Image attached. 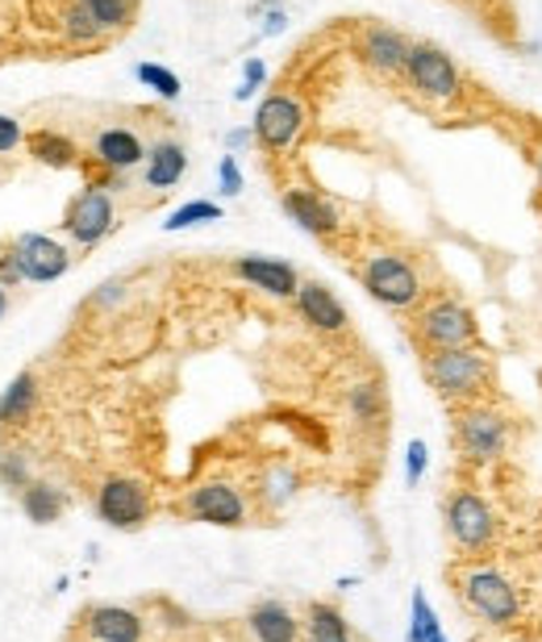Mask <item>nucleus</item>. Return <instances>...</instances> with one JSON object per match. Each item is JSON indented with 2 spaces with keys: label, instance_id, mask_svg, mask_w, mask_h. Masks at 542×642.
I'll use <instances>...</instances> for the list:
<instances>
[{
  "label": "nucleus",
  "instance_id": "obj_21",
  "mask_svg": "<svg viewBox=\"0 0 542 642\" xmlns=\"http://www.w3.org/2000/svg\"><path fill=\"white\" fill-rule=\"evenodd\" d=\"M21 509H25V518L34 521V526H50V521L63 518V493L50 488V484H42V480H30L21 488Z\"/></svg>",
  "mask_w": 542,
  "mask_h": 642
},
{
  "label": "nucleus",
  "instance_id": "obj_17",
  "mask_svg": "<svg viewBox=\"0 0 542 642\" xmlns=\"http://www.w3.org/2000/svg\"><path fill=\"white\" fill-rule=\"evenodd\" d=\"M284 209H289V217L296 222L301 229H309V234H317V238H330V234H338V213H334L317 192H301V188H292V192H284Z\"/></svg>",
  "mask_w": 542,
  "mask_h": 642
},
{
  "label": "nucleus",
  "instance_id": "obj_29",
  "mask_svg": "<svg viewBox=\"0 0 542 642\" xmlns=\"http://www.w3.org/2000/svg\"><path fill=\"white\" fill-rule=\"evenodd\" d=\"M67 34H71V38H80V42H92V38H101V30H97V21H92V13H88V4H71V9H67Z\"/></svg>",
  "mask_w": 542,
  "mask_h": 642
},
{
  "label": "nucleus",
  "instance_id": "obj_6",
  "mask_svg": "<svg viewBox=\"0 0 542 642\" xmlns=\"http://www.w3.org/2000/svg\"><path fill=\"white\" fill-rule=\"evenodd\" d=\"M405 76L414 83L426 101H455L459 88H463V76H459L455 59L447 50H438L430 42H414L409 50V63H405Z\"/></svg>",
  "mask_w": 542,
  "mask_h": 642
},
{
  "label": "nucleus",
  "instance_id": "obj_1",
  "mask_svg": "<svg viewBox=\"0 0 542 642\" xmlns=\"http://www.w3.org/2000/svg\"><path fill=\"white\" fill-rule=\"evenodd\" d=\"M426 375L442 401L472 405L488 384V354L479 347H451V351L426 354Z\"/></svg>",
  "mask_w": 542,
  "mask_h": 642
},
{
  "label": "nucleus",
  "instance_id": "obj_16",
  "mask_svg": "<svg viewBox=\"0 0 542 642\" xmlns=\"http://www.w3.org/2000/svg\"><path fill=\"white\" fill-rule=\"evenodd\" d=\"M234 271L255 284V289H263L268 296H284V301H296V289H301V280H296V271L289 263H280V259H259V255H247V259H238Z\"/></svg>",
  "mask_w": 542,
  "mask_h": 642
},
{
  "label": "nucleus",
  "instance_id": "obj_24",
  "mask_svg": "<svg viewBox=\"0 0 542 642\" xmlns=\"http://www.w3.org/2000/svg\"><path fill=\"white\" fill-rule=\"evenodd\" d=\"M434 634H442V622H438L434 605H430V597L417 588L414 601H409V634L405 639L409 642H430Z\"/></svg>",
  "mask_w": 542,
  "mask_h": 642
},
{
  "label": "nucleus",
  "instance_id": "obj_38",
  "mask_svg": "<svg viewBox=\"0 0 542 642\" xmlns=\"http://www.w3.org/2000/svg\"><path fill=\"white\" fill-rule=\"evenodd\" d=\"M534 167H539V184H542V150L534 155Z\"/></svg>",
  "mask_w": 542,
  "mask_h": 642
},
{
  "label": "nucleus",
  "instance_id": "obj_18",
  "mask_svg": "<svg viewBox=\"0 0 542 642\" xmlns=\"http://www.w3.org/2000/svg\"><path fill=\"white\" fill-rule=\"evenodd\" d=\"M92 155H97L104 167H113V171H129V167L146 164V146L138 143L134 129H122V125L101 129V134H97V146H92Z\"/></svg>",
  "mask_w": 542,
  "mask_h": 642
},
{
  "label": "nucleus",
  "instance_id": "obj_3",
  "mask_svg": "<svg viewBox=\"0 0 542 642\" xmlns=\"http://www.w3.org/2000/svg\"><path fill=\"white\" fill-rule=\"evenodd\" d=\"M447 534L467 555L488 551L497 542V514H493V505L479 493H472V488H459L455 497L447 500Z\"/></svg>",
  "mask_w": 542,
  "mask_h": 642
},
{
  "label": "nucleus",
  "instance_id": "obj_32",
  "mask_svg": "<svg viewBox=\"0 0 542 642\" xmlns=\"http://www.w3.org/2000/svg\"><path fill=\"white\" fill-rule=\"evenodd\" d=\"M217 180H222V192H226V196H238V192H242V171H238V159H234V155H222Z\"/></svg>",
  "mask_w": 542,
  "mask_h": 642
},
{
  "label": "nucleus",
  "instance_id": "obj_33",
  "mask_svg": "<svg viewBox=\"0 0 542 642\" xmlns=\"http://www.w3.org/2000/svg\"><path fill=\"white\" fill-rule=\"evenodd\" d=\"M351 405H354V414L359 417H375V409H380V393H375L372 384H359L351 396Z\"/></svg>",
  "mask_w": 542,
  "mask_h": 642
},
{
  "label": "nucleus",
  "instance_id": "obj_23",
  "mask_svg": "<svg viewBox=\"0 0 542 642\" xmlns=\"http://www.w3.org/2000/svg\"><path fill=\"white\" fill-rule=\"evenodd\" d=\"M305 630H309V642H351V626H347V618L326 601L309 605Z\"/></svg>",
  "mask_w": 542,
  "mask_h": 642
},
{
  "label": "nucleus",
  "instance_id": "obj_34",
  "mask_svg": "<svg viewBox=\"0 0 542 642\" xmlns=\"http://www.w3.org/2000/svg\"><path fill=\"white\" fill-rule=\"evenodd\" d=\"M242 76H247V80H242V88H238V101H247L250 92L268 80V67H263V59H247V71H242Z\"/></svg>",
  "mask_w": 542,
  "mask_h": 642
},
{
  "label": "nucleus",
  "instance_id": "obj_12",
  "mask_svg": "<svg viewBox=\"0 0 542 642\" xmlns=\"http://www.w3.org/2000/svg\"><path fill=\"white\" fill-rule=\"evenodd\" d=\"M13 259H18L21 275L34 280V284L59 280L63 271L71 268V255L55 238H46V234H21L18 243H13Z\"/></svg>",
  "mask_w": 542,
  "mask_h": 642
},
{
  "label": "nucleus",
  "instance_id": "obj_35",
  "mask_svg": "<svg viewBox=\"0 0 542 642\" xmlns=\"http://www.w3.org/2000/svg\"><path fill=\"white\" fill-rule=\"evenodd\" d=\"M18 143H21V125L13 122V117H4V113H0V155H4V150H13Z\"/></svg>",
  "mask_w": 542,
  "mask_h": 642
},
{
  "label": "nucleus",
  "instance_id": "obj_14",
  "mask_svg": "<svg viewBox=\"0 0 542 642\" xmlns=\"http://www.w3.org/2000/svg\"><path fill=\"white\" fill-rule=\"evenodd\" d=\"M296 309H301V317L309 322L313 330H326V334L347 330V309H342V301H338L326 284H317V280H301V289H296Z\"/></svg>",
  "mask_w": 542,
  "mask_h": 642
},
{
  "label": "nucleus",
  "instance_id": "obj_28",
  "mask_svg": "<svg viewBox=\"0 0 542 642\" xmlns=\"http://www.w3.org/2000/svg\"><path fill=\"white\" fill-rule=\"evenodd\" d=\"M134 76H138L146 88H155L163 101H176V97H180V88H184L180 76H176V71H167V67H159V63H138V67H134Z\"/></svg>",
  "mask_w": 542,
  "mask_h": 642
},
{
  "label": "nucleus",
  "instance_id": "obj_27",
  "mask_svg": "<svg viewBox=\"0 0 542 642\" xmlns=\"http://www.w3.org/2000/svg\"><path fill=\"white\" fill-rule=\"evenodd\" d=\"M205 222H222V209L213 201H188L163 222V229H188V226H205Z\"/></svg>",
  "mask_w": 542,
  "mask_h": 642
},
{
  "label": "nucleus",
  "instance_id": "obj_30",
  "mask_svg": "<svg viewBox=\"0 0 542 642\" xmlns=\"http://www.w3.org/2000/svg\"><path fill=\"white\" fill-rule=\"evenodd\" d=\"M426 468H430V451H426V442H421V438H414V442H409V451H405V480L417 484V480L426 476Z\"/></svg>",
  "mask_w": 542,
  "mask_h": 642
},
{
  "label": "nucleus",
  "instance_id": "obj_13",
  "mask_svg": "<svg viewBox=\"0 0 542 642\" xmlns=\"http://www.w3.org/2000/svg\"><path fill=\"white\" fill-rule=\"evenodd\" d=\"M409 50H414V42H405L396 30H388V25H368L363 38H359V55H363V63H368L372 71H380V76L405 71Z\"/></svg>",
  "mask_w": 542,
  "mask_h": 642
},
{
  "label": "nucleus",
  "instance_id": "obj_15",
  "mask_svg": "<svg viewBox=\"0 0 542 642\" xmlns=\"http://www.w3.org/2000/svg\"><path fill=\"white\" fill-rule=\"evenodd\" d=\"M83 626L97 642H143V618L125 605H92Z\"/></svg>",
  "mask_w": 542,
  "mask_h": 642
},
{
  "label": "nucleus",
  "instance_id": "obj_7",
  "mask_svg": "<svg viewBox=\"0 0 542 642\" xmlns=\"http://www.w3.org/2000/svg\"><path fill=\"white\" fill-rule=\"evenodd\" d=\"M363 289L388 309H409L421 296V280L400 255H372L363 268Z\"/></svg>",
  "mask_w": 542,
  "mask_h": 642
},
{
  "label": "nucleus",
  "instance_id": "obj_26",
  "mask_svg": "<svg viewBox=\"0 0 542 642\" xmlns=\"http://www.w3.org/2000/svg\"><path fill=\"white\" fill-rule=\"evenodd\" d=\"M88 13L97 21V30L109 34V30H125L129 18H134V0H83Z\"/></svg>",
  "mask_w": 542,
  "mask_h": 642
},
{
  "label": "nucleus",
  "instance_id": "obj_37",
  "mask_svg": "<svg viewBox=\"0 0 542 642\" xmlns=\"http://www.w3.org/2000/svg\"><path fill=\"white\" fill-rule=\"evenodd\" d=\"M4 309H9V296H4V284H0V317H4Z\"/></svg>",
  "mask_w": 542,
  "mask_h": 642
},
{
  "label": "nucleus",
  "instance_id": "obj_25",
  "mask_svg": "<svg viewBox=\"0 0 542 642\" xmlns=\"http://www.w3.org/2000/svg\"><path fill=\"white\" fill-rule=\"evenodd\" d=\"M30 150H34V159H38V164H50V167H71L76 164V146L67 143L63 134H50V129H38V134L30 138Z\"/></svg>",
  "mask_w": 542,
  "mask_h": 642
},
{
  "label": "nucleus",
  "instance_id": "obj_2",
  "mask_svg": "<svg viewBox=\"0 0 542 642\" xmlns=\"http://www.w3.org/2000/svg\"><path fill=\"white\" fill-rule=\"evenodd\" d=\"M459 593H463V605L476 613L479 622L488 626H513L521 613L518 588L500 576L497 567H472L459 576Z\"/></svg>",
  "mask_w": 542,
  "mask_h": 642
},
{
  "label": "nucleus",
  "instance_id": "obj_22",
  "mask_svg": "<svg viewBox=\"0 0 542 642\" xmlns=\"http://www.w3.org/2000/svg\"><path fill=\"white\" fill-rule=\"evenodd\" d=\"M34 405H38V380L30 372H21L4 396H0V426H13V421H25V417L34 414Z\"/></svg>",
  "mask_w": 542,
  "mask_h": 642
},
{
  "label": "nucleus",
  "instance_id": "obj_10",
  "mask_svg": "<svg viewBox=\"0 0 542 642\" xmlns=\"http://www.w3.org/2000/svg\"><path fill=\"white\" fill-rule=\"evenodd\" d=\"M63 229L80 243V247H97L104 234L113 229V201H109V192L104 188H88L80 192L71 209H67V217H63Z\"/></svg>",
  "mask_w": 542,
  "mask_h": 642
},
{
  "label": "nucleus",
  "instance_id": "obj_5",
  "mask_svg": "<svg viewBox=\"0 0 542 642\" xmlns=\"http://www.w3.org/2000/svg\"><path fill=\"white\" fill-rule=\"evenodd\" d=\"M417 338L430 351H451V347H476V317L459 301H434L417 313Z\"/></svg>",
  "mask_w": 542,
  "mask_h": 642
},
{
  "label": "nucleus",
  "instance_id": "obj_9",
  "mask_svg": "<svg viewBox=\"0 0 542 642\" xmlns=\"http://www.w3.org/2000/svg\"><path fill=\"white\" fill-rule=\"evenodd\" d=\"M188 518L192 521H205V526H226V530H238L247 526V500L242 493L226 484V480H208L201 488L188 493Z\"/></svg>",
  "mask_w": 542,
  "mask_h": 642
},
{
  "label": "nucleus",
  "instance_id": "obj_8",
  "mask_svg": "<svg viewBox=\"0 0 542 642\" xmlns=\"http://www.w3.org/2000/svg\"><path fill=\"white\" fill-rule=\"evenodd\" d=\"M97 514L113 530H138L150 518V497H146V488L138 480L113 476L104 480L101 493H97Z\"/></svg>",
  "mask_w": 542,
  "mask_h": 642
},
{
  "label": "nucleus",
  "instance_id": "obj_11",
  "mask_svg": "<svg viewBox=\"0 0 542 642\" xmlns=\"http://www.w3.org/2000/svg\"><path fill=\"white\" fill-rule=\"evenodd\" d=\"M301 125H305L301 104L292 101V97H284V92H275L255 113V138L268 146V150H289L296 143V134H301Z\"/></svg>",
  "mask_w": 542,
  "mask_h": 642
},
{
  "label": "nucleus",
  "instance_id": "obj_39",
  "mask_svg": "<svg viewBox=\"0 0 542 642\" xmlns=\"http://www.w3.org/2000/svg\"><path fill=\"white\" fill-rule=\"evenodd\" d=\"M430 642H447V639H442V634H434V639H430Z\"/></svg>",
  "mask_w": 542,
  "mask_h": 642
},
{
  "label": "nucleus",
  "instance_id": "obj_20",
  "mask_svg": "<svg viewBox=\"0 0 542 642\" xmlns=\"http://www.w3.org/2000/svg\"><path fill=\"white\" fill-rule=\"evenodd\" d=\"M188 171V150L180 143H155L146 150V188H176Z\"/></svg>",
  "mask_w": 542,
  "mask_h": 642
},
{
  "label": "nucleus",
  "instance_id": "obj_19",
  "mask_svg": "<svg viewBox=\"0 0 542 642\" xmlns=\"http://www.w3.org/2000/svg\"><path fill=\"white\" fill-rule=\"evenodd\" d=\"M247 626L255 642H296V634H301V622L292 618L289 605L280 601H259L250 609Z\"/></svg>",
  "mask_w": 542,
  "mask_h": 642
},
{
  "label": "nucleus",
  "instance_id": "obj_4",
  "mask_svg": "<svg viewBox=\"0 0 542 642\" xmlns=\"http://www.w3.org/2000/svg\"><path fill=\"white\" fill-rule=\"evenodd\" d=\"M455 442L463 459H472V463H493V459L505 451V442H509V426H505V417L497 409H488V405H463L455 417Z\"/></svg>",
  "mask_w": 542,
  "mask_h": 642
},
{
  "label": "nucleus",
  "instance_id": "obj_36",
  "mask_svg": "<svg viewBox=\"0 0 542 642\" xmlns=\"http://www.w3.org/2000/svg\"><path fill=\"white\" fill-rule=\"evenodd\" d=\"M250 138H255V129H234V134H229V146H247Z\"/></svg>",
  "mask_w": 542,
  "mask_h": 642
},
{
  "label": "nucleus",
  "instance_id": "obj_31",
  "mask_svg": "<svg viewBox=\"0 0 542 642\" xmlns=\"http://www.w3.org/2000/svg\"><path fill=\"white\" fill-rule=\"evenodd\" d=\"M0 484H9V488H25V484H30L25 459H21V455H4V459H0Z\"/></svg>",
  "mask_w": 542,
  "mask_h": 642
}]
</instances>
